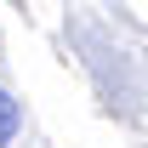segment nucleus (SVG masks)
<instances>
[{"label": "nucleus", "instance_id": "obj_1", "mask_svg": "<svg viewBox=\"0 0 148 148\" xmlns=\"http://www.w3.org/2000/svg\"><path fill=\"white\" fill-rule=\"evenodd\" d=\"M17 125H23V108H17V103H12L6 91H0V148L17 137Z\"/></svg>", "mask_w": 148, "mask_h": 148}]
</instances>
